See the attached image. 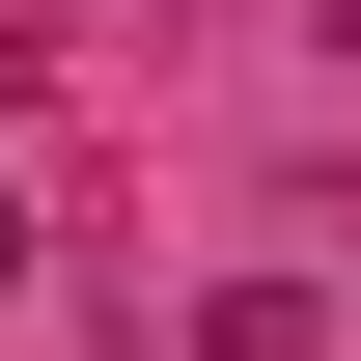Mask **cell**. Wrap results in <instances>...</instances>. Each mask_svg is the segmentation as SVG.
I'll return each instance as SVG.
<instances>
[{"instance_id": "2", "label": "cell", "mask_w": 361, "mask_h": 361, "mask_svg": "<svg viewBox=\"0 0 361 361\" xmlns=\"http://www.w3.org/2000/svg\"><path fill=\"white\" fill-rule=\"evenodd\" d=\"M0 278H28V139H0Z\"/></svg>"}, {"instance_id": "1", "label": "cell", "mask_w": 361, "mask_h": 361, "mask_svg": "<svg viewBox=\"0 0 361 361\" xmlns=\"http://www.w3.org/2000/svg\"><path fill=\"white\" fill-rule=\"evenodd\" d=\"M195 361H334V306H306V278H223V334H195Z\"/></svg>"}]
</instances>
